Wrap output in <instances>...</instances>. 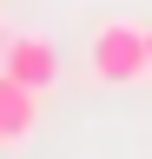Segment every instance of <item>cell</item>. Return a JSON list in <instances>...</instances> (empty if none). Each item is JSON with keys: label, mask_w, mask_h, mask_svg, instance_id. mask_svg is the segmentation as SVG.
Here are the masks:
<instances>
[{"label": "cell", "mask_w": 152, "mask_h": 159, "mask_svg": "<svg viewBox=\"0 0 152 159\" xmlns=\"http://www.w3.org/2000/svg\"><path fill=\"white\" fill-rule=\"evenodd\" d=\"M33 126H40V93L0 73V133H7V146L33 139Z\"/></svg>", "instance_id": "cell-3"}, {"label": "cell", "mask_w": 152, "mask_h": 159, "mask_svg": "<svg viewBox=\"0 0 152 159\" xmlns=\"http://www.w3.org/2000/svg\"><path fill=\"white\" fill-rule=\"evenodd\" d=\"M0 152H7V133H0Z\"/></svg>", "instance_id": "cell-4"}, {"label": "cell", "mask_w": 152, "mask_h": 159, "mask_svg": "<svg viewBox=\"0 0 152 159\" xmlns=\"http://www.w3.org/2000/svg\"><path fill=\"white\" fill-rule=\"evenodd\" d=\"M0 73L20 80V86H33V93H46L60 80V47L46 33H7L0 40Z\"/></svg>", "instance_id": "cell-2"}, {"label": "cell", "mask_w": 152, "mask_h": 159, "mask_svg": "<svg viewBox=\"0 0 152 159\" xmlns=\"http://www.w3.org/2000/svg\"><path fill=\"white\" fill-rule=\"evenodd\" d=\"M145 73H152V27H139V20H106L93 33V80L132 86Z\"/></svg>", "instance_id": "cell-1"}]
</instances>
